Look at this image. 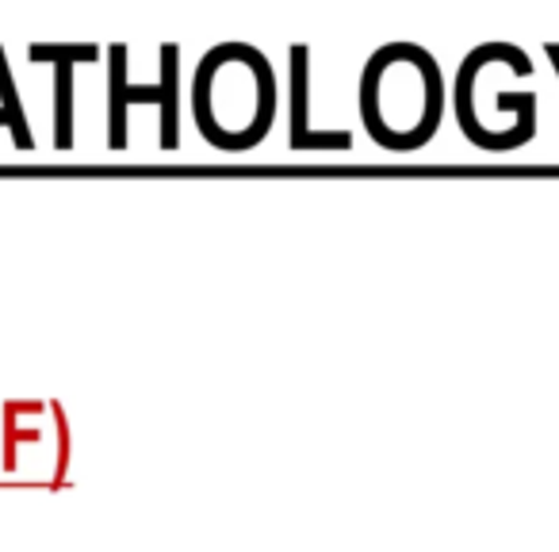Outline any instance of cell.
<instances>
[{
  "label": "cell",
  "mask_w": 559,
  "mask_h": 552,
  "mask_svg": "<svg viewBox=\"0 0 559 552\" xmlns=\"http://www.w3.org/2000/svg\"><path fill=\"white\" fill-rule=\"evenodd\" d=\"M0 442H4V460L0 468L4 472H16L20 468V445H39L43 442V430L39 426H20V411H16V399L12 403H0Z\"/></svg>",
  "instance_id": "obj_8"
},
{
  "label": "cell",
  "mask_w": 559,
  "mask_h": 552,
  "mask_svg": "<svg viewBox=\"0 0 559 552\" xmlns=\"http://www.w3.org/2000/svg\"><path fill=\"white\" fill-rule=\"evenodd\" d=\"M127 43H111L108 47V150L123 154L131 142V104H150L157 108L162 124H157V142L162 150L180 146V47L177 43H162V62H157V85H127Z\"/></svg>",
  "instance_id": "obj_4"
},
{
  "label": "cell",
  "mask_w": 559,
  "mask_h": 552,
  "mask_svg": "<svg viewBox=\"0 0 559 552\" xmlns=\"http://www.w3.org/2000/svg\"><path fill=\"white\" fill-rule=\"evenodd\" d=\"M288 146L296 154H349L353 131H319L311 124V47L292 43L288 50Z\"/></svg>",
  "instance_id": "obj_5"
},
{
  "label": "cell",
  "mask_w": 559,
  "mask_h": 552,
  "mask_svg": "<svg viewBox=\"0 0 559 552\" xmlns=\"http://www.w3.org/2000/svg\"><path fill=\"white\" fill-rule=\"evenodd\" d=\"M0 127L12 134V146L32 154L35 134H32V124H27L24 101H20V93H16V78H12L9 50L4 47H0Z\"/></svg>",
  "instance_id": "obj_7"
},
{
  "label": "cell",
  "mask_w": 559,
  "mask_h": 552,
  "mask_svg": "<svg viewBox=\"0 0 559 552\" xmlns=\"http://www.w3.org/2000/svg\"><path fill=\"white\" fill-rule=\"evenodd\" d=\"M510 78H533V58L513 43H483L460 62L452 89L460 131L490 154L525 146L536 131V93L506 89Z\"/></svg>",
  "instance_id": "obj_3"
},
{
  "label": "cell",
  "mask_w": 559,
  "mask_h": 552,
  "mask_svg": "<svg viewBox=\"0 0 559 552\" xmlns=\"http://www.w3.org/2000/svg\"><path fill=\"white\" fill-rule=\"evenodd\" d=\"M444 116L441 62L418 43H383L360 73V119L368 139L391 154H414Z\"/></svg>",
  "instance_id": "obj_2"
},
{
  "label": "cell",
  "mask_w": 559,
  "mask_h": 552,
  "mask_svg": "<svg viewBox=\"0 0 559 552\" xmlns=\"http://www.w3.org/2000/svg\"><path fill=\"white\" fill-rule=\"evenodd\" d=\"M100 58V47L96 43H35L32 47V62H47L55 66V146L73 150V104H78V93H73V73L81 66H93Z\"/></svg>",
  "instance_id": "obj_6"
},
{
  "label": "cell",
  "mask_w": 559,
  "mask_h": 552,
  "mask_svg": "<svg viewBox=\"0 0 559 552\" xmlns=\"http://www.w3.org/2000/svg\"><path fill=\"white\" fill-rule=\"evenodd\" d=\"M192 124L203 142L223 154H246L269 139L276 124V73L249 43H218L195 62Z\"/></svg>",
  "instance_id": "obj_1"
},
{
  "label": "cell",
  "mask_w": 559,
  "mask_h": 552,
  "mask_svg": "<svg viewBox=\"0 0 559 552\" xmlns=\"http://www.w3.org/2000/svg\"><path fill=\"white\" fill-rule=\"evenodd\" d=\"M50 403V419H55V437H58V453H55V475H50V488H62L66 475H70V453H73V437H70V419H66V407L58 399Z\"/></svg>",
  "instance_id": "obj_9"
}]
</instances>
